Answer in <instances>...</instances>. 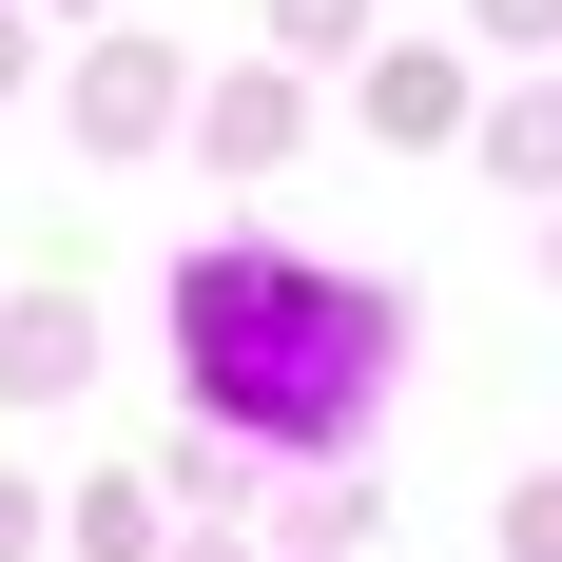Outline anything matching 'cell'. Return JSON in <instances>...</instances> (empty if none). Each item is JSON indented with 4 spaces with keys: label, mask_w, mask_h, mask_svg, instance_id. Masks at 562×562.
I'll use <instances>...</instances> for the list:
<instances>
[{
    "label": "cell",
    "mask_w": 562,
    "mask_h": 562,
    "mask_svg": "<svg viewBox=\"0 0 562 562\" xmlns=\"http://www.w3.org/2000/svg\"><path fill=\"white\" fill-rule=\"evenodd\" d=\"M156 116H175V58H136V40H116L98 78H78V136H156Z\"/></svg>",
    "instance_id": "obj_3"
},
{
    "label": "cell",
    "mask_w": 562,
    "mask_h": 562,
    "mask_svg": "<svg viewBox=\"0 0 562 562\" xmlns=\"http://www.w3.org/2000/svg\"><path fill=\"white\" fill-rule=\"evenodd\" d=\"M78 369H98V311L78 291H0V407H58Z\"/></svg>",
    "instance_id": "obj_2"
},
{
    "label": "cell",
    "mask_w": 562,
    "mask_h": 562,
    "mask_svg": "<svg viewBox=\"0 0 562 562\" xmlns=\"http://www.w3.org/2000/svg\"><path fill=\"white\" fill-rule=\"evenodd\" d=\"M349 20H369V0H272V40H311V58H330Z\"/></svg>",
    "instance_id": "obj_6"
},
{
    "label": "cell",
    "mask_w": 562,
    "mask_h": 562,
    "mask_svg": "<svg viewBox=\"0 0 562 562\" xmlns=\"http://www.w3.org/2000/svg\"><path fill=\"white\" fill-rule=\"evenodd\" d=\"M505 562H562V485H505Z\"/></svg>",
    "instance_id": "obj_5"
},
{
    "label": "cell",
    "mask_w": 562,
    "mask_h": 562,
    "mask_svg": "<svg viewBox=\"0 0 562 562\" xmlns=\"http://www.w3.org/2000/svg\"><path fill=\"white\" fill-rule=\"evenodd\" d=\"M485 175H505V194H543V175H562V98H505V116H485Z\"/></svg>",
    "instance_id": "obj_4"
},
{
    "label": "cell",
    "mask_w": 562,
    "mask_h": 562,
    "mask_svg": "<svg viewBox=\"0 0 562 562\" xmlns=\"http://www.w3.org/2000/svg\"><path fill=\"white\" fill-rule=\"evenodd\" d=\"M485 40H562V0H485Z\"/></svg>",
    "instance_id": "obj_7"
},
{
    "label": "cell",
    "mask_w": 562,
    "mask_h": 562,
    "mask_svg": "<svg viewBox=\"0 0 562 562\" xmlns=\"http://www.w3.org/2000/svg\"><path fill=\"white\" fill-rule=\"evenodd\" d=\"M175 369H194V427L330 465V447H369V407L407 369V291L272 252V233H214V252H175Z\"/></svg>",
    "instance_id": "obj_1"
},
{
    "label": "cell",
    "mask_w": 562,
    "mask_h": 562,
    "mask_svg": "<svg viewBox=\"0 0 562 562\" xmlns=\"http://www.w3.org/2000/svg\"><path fill=\"white\" fill-rule=\"evenodd\" d=\"M0 562H40V505H20V485H0Z\"/></svg>",
    "instance_id": "obj_8"
}]
</instances>
